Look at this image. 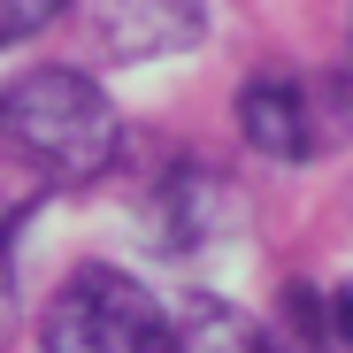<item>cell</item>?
<instances>
[{"label":"cell","instance_id":"cell-3","mask_svg":"<svg viewBox=\"0 0 353 353\" xmlns=\"http://www.w3.org/2000/svg\"><path fill=\"white\" fill-rule=\"evenodd\" d=\"M239 131L269 161H315L323 146H338V115H323V92L300 70H254L239 85Z\"/></svg>","mask_w":353,"mask_h":353},{"label":"cell","instance_id":"cell-4","mask_svg":"<svg viewBox=\"0 0 353 353\" xmlns=\"http://www.w3.org/2000/svg\"><path fill=\"white\" fill-rule=\"evenodd\" d=\"M77 8H85V31L100 39L108 62H161V54H185L215 23L208 0H77Z\"/></svg>","mask_w":353,"mask_h":353},{"label":"cell","instance_id":"cell-9","mask_svg":"<svg viewBox=\"0 0 353 353\" xmlns=\"http://www.w3.org/2000/svg\"><path fill=\"white\" fill-rule=\"evenodd\" d=\"M23 223H31V200L0 215V323H8V307H16V246H23Z\"/></svg>","mask_w":353,"mask_h":353},{"label":"cell","instance_id":"cell-8","mask_svg":"<svg viewBox=\"0 0 353 353\" xmlns=\"http://www.w3.org/2000/svg\"><path fill=\"white\" fill-rule=\"evenodd\" d=\"M70 0H0V46H23V39H39L54 16H62Z\"/></svg>","mask_w":353,"mask_h":353},{"label":"cell","instance_id":"cell-7","mask_svg":"<svg viewBox=\"0 0 353 353\" xmlns=\"http://www.w3.org/2000/svg\"><path fill=\"white\" fill-rule=\"evenodd\" d=\"M300 315H307V338L315 345H345L353 353V276L330 284V292H300Z\"/></svg>","mask_w":353,"mask_h":353},{"label":"cell","instance_id":"cell-1","mask_svg":"<svg viewBox=\"0 0 353 353\" xmlns=\"http://www.w3.org/2000/svg\"><path fill=\"white\" fill-rule=\"evenodd\" d=\"M0 139L39 185H100L123 161V115L85 70H23L0 85Z\"/></svg>","mask_w":353,"mask_h":353},{"label":"cell","instance_id":"cell-2","mask_svg":"<svg viewBox=\"0 0 353 353\" xmlns=\"http://www.w3.org/2000/svg\"><path fill=\"white\" fill-rule=\"evenodd\" d=\"M39 345H46V353H161V345H169V307L154 300L131 269L85 261V269H70V284L46 300Z\"/></svg>","mask_w":353,"mask_h":353},{"label":"cell","instance_id":"cell-5","mask_svg":"<svg viewBox=\"0 0 353 353\" xmlns=\"http://www.w3.org/2000/svg\"><path fill=\"white\" fill-rule=\"evenodd\" d=\"M230 192H223V176L215 169H200V161H176L161 185H154V200H146V223H154V239L169 246V254H192L200 239H215L223 230V208Z\"/></svg>","mask_w":353,"mask_h":353},{"label":"cell","instance_id":"cell-6","mask_svg":"<svg viewBox=\"0 0 353 353\" xmlns=\"http://www.w3.org/2000/svg\"><path fill=\"white\" fill-rule=\"evenodd\" d=\"M169 345H192V353H261L269 345V330L246 315V307H230V300H192L185 307H169Z\"/></svg>","mask_w":353,"mask_h":353},{"label":"cell","instance_id":"cell-10","mask_svg":"<svg viewBox=\"0 0 353 353\" xmlns=\"http://www.w3.org/2000/svg\"><path fill=\"white\" fill-rule=\"evenodd\" d=\"M345 85H353V8H345Z\"/></svg>","mask_w":353,"mask_h":353}]
</instances>
